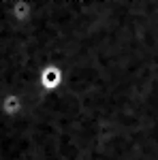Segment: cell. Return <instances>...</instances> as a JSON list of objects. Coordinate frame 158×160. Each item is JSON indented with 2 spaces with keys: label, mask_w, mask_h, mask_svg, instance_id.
Instances as JSON below:
<instances>
[{
  "label": "cell",
  "mask_w": 158,
  "mask_h": 160,
  "mask_svg": "<svg viewBox=\"0 0 158 160\" xmlns=\"http://www.w3.org/2000/svg\"><path fill=\"white\" fill-rule=\"evenodd\" d=\"M22 107H24V102H22V96L17 94V92H7L2 98H0V111H2V115H7V118H17L19 113H22Z\"/></svg>",
  "instance_id": "cell-1"
}]
</instances>
